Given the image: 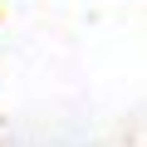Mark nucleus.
I'll list each match as a JSON object with an SVG mask.
<instances>
[]
</instances>
